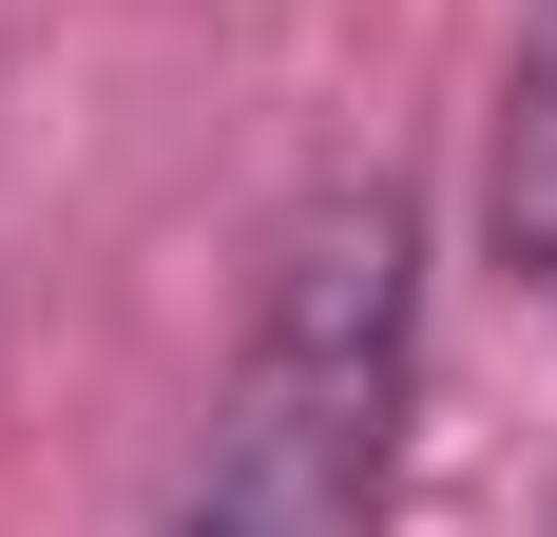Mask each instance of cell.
Returning a JSON list of instances; mask_svg holds the SVG:
<instances>
[{
	"label": "cell",
	"instance_id": "1",
	"mask_svg": "<svg viewBox=\"0 0 557 537\" xmlns=\"http://www.w3.org/2000/svg\"><path fill=\"white\" fill-rule=\"evenodd\" d=\"M404 403H423V212L385 173H346L270 230L250 346H231L212 441L154 499V537H385Z\"/></svg>",
	"mask_w": 557,
	"mask_h": 537
},
{
	"label": "cell",
	"instance_id": "2",
	"mask_svg": "<svg viewBox=\"0 0 557 537\" xmlns=\"http://www.w3.org/2000/svg\"><path fill=\"white\" fill-rule=\"evenodd\" d=\"M481 250H500L519 288H557V0L519 20V58H500V135H481Z\"/></svg>",
	"mask_w": 557,
	"mask_h": 537
},
{
	"label": "cell",
	"instance_id": "3",
	"mask_svg": "<svg viewBox=\"0 0 557 537\" xmlns=\"http://www.w3.org/2000/svg\"><path fill=\"white\" fill-rule=\"evenodd\" d=\"M539 537H557V519H539Z\"/></svg>",
	"mask_w": 557,
	"mask_h": 537
}]
</instances>
